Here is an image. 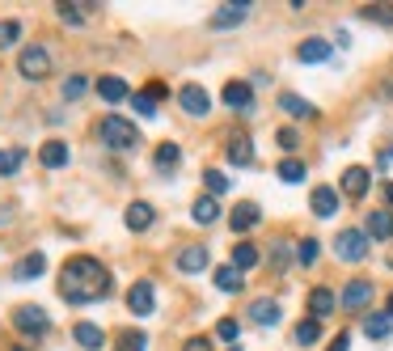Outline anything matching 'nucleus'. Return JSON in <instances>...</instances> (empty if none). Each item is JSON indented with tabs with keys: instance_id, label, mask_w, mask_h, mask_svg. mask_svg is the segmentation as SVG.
I'll return each mask as SVG.
<instances>
[{
	"instance_id": "nucleus-1",
	"label": "nucleus",
	"mask_w": 393,
	"mask_h": 351,
	"mask_svg": "<svg viewBox=\"0 0 393 351\" xmlns=\"http://www.w3.org/2000/svg\"><path fill=\"white\" fill-rule=\"evenodd\" d=\"M106 292H110V275H106V267H102L97 258L76 254V258L64 263L59 297H64L68 305H89V301H97V297H106Z\"/></svg>"
},
{
	"instance_id": "nucleus-2",
	"label": "nucleus",
	"mask_w": 393,
	"mask_h": 351,
	"mask_svg": "<svg viewBox=\"0 0 393 351\" xmlns=\"http://www.w3.org/2000/svg\"><path fill=\"white\" fill-rule=\"evenodd\" d=\"M97 136H102V144H106V148H114V153H123V148H135V144H140L135 123H127V119H119V114H106V119L97 123Z\"/></svg>"
},
{
	"instance_id": "nucleus-3",
	"label": "nucleus",
	"mask_w": 393,
	"mask_h": 351,
	"mask_svg": "<svg viewBox=\"0 0 393 351\" xmlns=\"http://www.w3.org/2000/svg\"><path fill=\"white\" fill-rule=\"evenodd\" d=\"M17 72H21L25 81H42V76L51 72V51H47V47H21Z\"/></svg>"
},
{
	"instance_id": "nucleus-4",
	"label": "nucleus",
	"mask_w": 393,
	"mask_h": 351,
	"mask_svg": "<svg viewBox=\"0 0 393 351\" xmlns=\"http://www.w3.org/2000/svg\"><path fill=\"white\" fill-rule=\"evenodd\" d=\"M334 254H339L343 263H360V258H368V233H364V229H343L339 242H334Z\"/></svg>"
},
{
	"instance_id": "nucleus-5",
	"label": "nucleus",
	"mask_w": 393,
	"mask_h": 351,
	"mask_svg": "<svg viewBox=\"0 0 393 351\" xmlns=\"http://www.w3.org/2000/svg\"><path fill=\"white\" fill-rule=\"evenodd\" d=\"M13 326L25 331V335H42V331L51 326V318H47V309H38V305H17V309H13Z\"/></svg>"
},
{
	"instance_id": "nucleus-6",
	"label": "nucleus",
	"mask_w": 393,
	"mask_h": 351,
	"mask_svg": "<svg viewBox=\"0 0 393 351\" xmlns=\"http://www.w3.org/2000/svg\"><path fill=\"white\" fill-rule=\"evenodd\" d=\"M178 102H182V110H186V114H195V119L212 110V97H207V89H203V85H182V89H178Z\"/></svg>"
},
{
	"instance_id": "nucleus-7",
	"label": "nucleus",
	"mask_w": 393,
	"mask_h": 351,
	"mask_svg": "<svg viewBox=\"0 0 393 351\" xmlns=\"http://www.w3.org/2000/svg\"><path fill=\"white\" fill-rule=\"evenodd\" d=\"M127 309H131L135 318H148V314L157 309V297H152V284H144V280H140V284H131V288H127Z\"/></svg>"
},
{
	"instance_id": "nucleus-8",
	"label": "nucleus",
	"mask_w": 393,
	"mask_h": 351,
	"mask_svg": "<svg viewBox=\"0 0 393 351\" xmlns=\"http://www.w3.org/2000/svg\"><path fill=\"white\" fill-rule=\"evenodd\" d=\"M368 186H373V174H368L364 165L343 169V195H347V199H364V195H368Z\"/></svg>"
},
{
	"instance_id": "nucleus-9",
	"label": "nucleus",
	"mask_w": 393,
	"mask_h": 351,
	"mask_svg": "<svg viewBox=\"0 0 393 351\" xmlns=\"http://www.w3.org/2000/svg\"><path fill=\"white\" fill-rule=\"evenodd\" d=\"M207 263H212L207 246H186V250H178V271H182V275H199V271H207Z\"/></svg>"
},
{
	"instance_id": "nucleus-10",
	"label": "nucleus",
	"mask_w": 393,
	"mask_h": 351,
	"mask_svg": "<svg viewBox=\"0 0 393 351\" xmlns=\"http://www.w3.org/2000/svg\"><path fill=\"white\" fill-rule=\"evenodd\" d=\"M246 17H250V0H233V4H224V8L212 13V25L216 30H229V25H241Z\"/></svg>"
},
{
	"instance_id": "nucleus-11",
	"label": "nucleus",
	"mask_w": 393,
	"mask_h": 351,
	"mask_svg": "<svg viewBox=\"0 0 393 351\" xmlns=\"http://www.w3.org/2000/svg\"><path fill=\"white\" fill-rule=\"evenodd\" d=\"M368 301H373V284H368V280H351V284L343 288V297H339V305H343V309H351V314H356V309H364Z\"/></svg>"
},
{
	"instance_id": "nucleus-12",
	"label": "nucleus",
	"mask_w": 393,
	"mask_h": 351,
	"mask_svg": "<svg viewBox=\"0 0 393 351\" xmlns=\"http://www.w3.org/2000/svg\"><path fill=\"white\" fill-rule=\"evenodd\" d=\"M224 102H229L233 110L250 114V110H254V89H250L246 81H229V85H224Z\"/></svg>"
},
{
	"instance_id": "nucleus-13",
	"label": "nucleus",
	"mask_w": 393,
	"mask_h": 351,
	"mask_svg": "<svg viewBox=\"0 0 393 351\" xmlns=\"http://www.w3.org/2000/svg\"><path fill=\"white\" fill-rule=\"evenodd\" d=\"M72 339H76L85 351H102V347H106V331H102V326H93V322H76Z\"/></svg>"
},
{
	"instance_id": "nucleus-14",
	"label": "nucleus",
	"mask_w": 393,
	"mask_h": 351,
	"mask_svg": "<svg viewBox=\"0 0 393 351\" xmlns=\"http://www.w3.org/2000/svg\"><path fill=\"white\" fill-rule=\"evenodd\" d=\"M262 220V212H258V203H237L233 208V216H229V225H233V233H250L254 225Z\"/></svg>"
},
{
	"instance_id": "nucleus-15",
	"label": "nucleus",
	"mask_w": 393,
	"mask_h": 351,
	"mask_svg": "<svg viewBox=\"0 0 393 351\" xmlns=\"http://www.w3.org/2000/svg\"><path fill=\"white\" fill-rule=\"evenodd\" d=\"M296 59H301V64H322V59H330V42H326V38H305V42L296 47Z\"/></svg>"
},
{
	"instance_id": "nucleus-16",
	"label": "nucleus",
	"mask_w": 393,
	"mask_h": 351,
	"mask_svg": "<svg viewBox=\"0 0 393 351\" xmlns=\"http://www.w3.org/2000/svg\"><path fill=\"white\" fill-rule=\"evenodd\" d=\"M334 305H339V297H334L330 288H313V292H309V314H313L318 322H322V318H330V314H334Z\"/></svg>"
},
{
	"instance_id": "nucleus-17",
	"label": "nucleus",
	"mask_w": 393,
	"mask_h": 351,
	"mask_svg": "<svg viewBox=\"0 0 393 351\" xmlns=\"http://www.w3.org/2000/svg\"><path fill=\"white\" fill-rule=\"evenodd\" d=\"M250 322H254V326H275V322H279V305H275L271 297H258V301L250 305Z\"/></svg>"
},
{
	"instance_id": "nucleus-18",
	"label": "nucleus",
	"mask_w": 393,
	"mask_h": 351,
	"mask_svg": "<svg viewBox=\"0 0 393 351\" xmlns=\"http://www.w3.org/2000/svg\"><path fill=\"white\" fill-rule=\"evenodd\" d=\"M364 233H368L373 242H389V237H393V212H389V208L373 212V216H368V229H364Z\"/></svg>"
},
{
	"instance_id": "nucleus-19",
	"label": "nucleus",
	"mask_w": 393,
	"mask_h": 351,
	"mask_svg": "<svg viewBox=\"0 0 393 351\" xmlns=\"http://www.w3.org/2000/svg\"><path fill=\"white\" fill-rule=\"evenodd\" d=\"M97 97L102 102H123V97H131V89H127L123 76H102L97 81Z\"/></svg>"
},
{
	"instance_id": "nucleus-20",
	"label": "nucleus",
	"mask_w": 393,
	"mask_h": 351,
	"mask_svg": "<svg viewBox=\"0 0 393 351\" xmlns=\"http://www.w3.org/2000/svg\"><path fill=\"white\" fill-rule=\"evenodd\" d=\"M313 212H318L322 220H330V216L339 212V191H334V186H318V191H313Z\"/></svg>"
},
{
	"instance_id": "nucleus-21",
	"label": "nucleus",
	"mask_w": 393,
	"mask_h": 351,
	"mask_svg": "<svg viewBox=\"0 0 393 351\" xmlns=\"http://www.w3.org/2000/svg\"><path fill=\"white\" fill-rule=\"evenodd\" d=\"M123 220H127V229H131V233H144V229L157 220V212H152L148 203H131V208L123 212Z\"/></svg>"
},
{
	"instance_id": "nucleus-22",
	"label": "nucleus",
	"mask_w": 393,
	"mask_h": 351,
	"mask_svg": "<svg viewBox=\"0 0 393 351\" xmlns=\"http://www.w3.org/2000/svg\"><path fill=\"white\" fill-rule=\"evenodd\" d=\"M38 161H42L47 169L68 165V144H64V140H47V144H42V153H38Z\"/></svg>"
},
{
	"instance_id": "nucleus-23",
	"label": "nucleus",
	"mask_w": 393,
	"mask_h": 351,
	"mask_svg": "<svg viewBox=\"0 0 393 351\" xmlns=\"http://www.w3.org/2000/svg\"><path fill=\"white\" fill-rule=\"evenodd\" d=\"M42 267H47V258L34 250V254H25V258L13 267V280H38V275H42Z\"/></svg>"
},
{
	"instance_id": "nucleus-24",
	"label": "nucleus",
	"mask_w": 393,
	"mask_h": 351,
	"mask_svg": "<svg viewBox=\"0 0 393 351\" xmlns=\"http://www.w3.org/2000/svg\"><path fill=\"white\" fill-rule=\"evenodd\" d=\"M318 339H322V322H318V318H305V322L292 331V343H296V347H313Z\"/></svg>"
},
{
	"instance_id": "nucleus-25",
	"label": "nucleus",
	"mask_w": 393,
	"mask_h": 351,
	"mask_svg": "<svg viewBox=\"0 0 393 351\" xmlns=\"http://www.w3.org/2000/svg\"><path fill=\"white\" fill-rule=\"evenodd\" d=\"M229 161H233V165H250V161H254L250 136H233V140H229Z\"/></svg>"
},
{
	"instance_id": "nucleus-26",
	"label": "nucleus",
	"mask_w": 393,
	"mask_h": 351,
	"mask_svg": "<svg viewBox=\"0 0 393 351\" xmlns=\"http://www.w3.org/2000/svg\"><path fill=\"white\" fill-rule=\"evenodd\" d=\"M241 284H246V275H241L233 263L216 271V288H220V292H241Z\"/></svg>"
},
{
	"instance_id": "nucleus-27",
	"label": "nucleus",
	"mask_w": 393,
	"mask_h": 351,
	"mask_svg": "<svg viewBox=\"0 0 393 351\" xmlns=\"http://www.w3.org/2000/svg\"><path fill=\"white\" fill-rule=\"evenodd\" d=\"M279 106H284V114H292V119H309V114H313V106H309L305 97H296V93H279Z\"/></svg>"
},
{
	"instance_id": "nucleus-28",
	"label": "nucleus",
	"mask_w": 393,
	"mask_h": 351,
	"mask_svg": "<svg viewBox=\"0 0 393 351\" xmlns=\"http://www.w3.org/2000/svg\"><path fill=\"white\" fill-rule=\"evenodd\" d=\"M199 225H212V220H220V203H216V195H203L199 203H195V212H191Z\"/></svg>"
},
{
	"instance_id": "nucleus-29",
	"label": "nucleus",
	"mask_w": 393,
	"mask_h": 351,
	"mask_svg": "<svg viewBox=\"0 0 393 351\" xmlns=\"http://www.w3.org/2000/svg\"><path fill=\"white\" fill-rule=\"evenodd\" d=\"M233 267H237V271H250V267H258V250H254L250 242H237V246H233Z\"/></svg>"
},
{
	"instance_id": "nucleus-30",
	"label": "nucleus",
	"mask_w": 393,
	"mask_h": 351,
	"mask_svg": "<svg viewBox=\"0 0 393 351\" xmlns=\"http://www.w3.org/2000/svg\"><path fill=\"white\" fill-rule=\"evenodd\" d=\"M364 335L368 339H389V314H368L364 318Z\"/></svg>"
},
{
	"instance_id": "nucleus-31",
	"label": "nucleus",
	"mask_w": 393,
	"mask_h": 351,
	"mask_svg": "<svg viewBox=\"0 0 393 351\" xmlns=\"http://www.w3.org/2000/svg\"><path fill=\"white\" fill-rule=\"evenodd\" d=\"M178 161H182V148L178 144H161L157 148V169H174Z\"/></svg>"
},
{
	"instance_id": "nucleus-32",
	"label": "nucleus",
	"mask_w": 393,
	"mask_h": 351,
	"mask_svg": "<svg viewBox=\"0 0 393 351\" xmlns=\"http://www.w3.org/2000/svg\"><path fill=\"white\" fill-rule=\"evenodd\" d=\"M279 178L284 182H305V161H296V157L279 161Z\"/></svg>"
},
{
	"instance_id": "nucleus-33",
	"label": "nucleus",
	"mask_w": 393,
	"mask_h": 351,
	"mask_svg": "<svg viewBox=\"0 0 393 351\" xmlns=\"http://www.w3.org/2000/svg\"><path fill=\"white\" fill-rule=\"evenodd\" d=\"M318 254H322V246H318L313 237H305V242L296 246V263H301V267H313V263H318Z\"/></svg>"
},
{
	"instance_id": "nucleus-34",
	"label": "nucleus",
	"mask_w": 393,
	"mask_h": 351,
	"mask_svg": "<svg viewBox=\"0 0 393 351\" xmlns=\"http://www.w3.org/2000/svg\"><path fill=\"white\" fill-rule=\"evenodd\" d=\"M21 157H25L21 148H4V153H0V178H8V174H17V165H21Z\"/></svg>"
},
{
	"instance_id": "nucleus-35",
	"label": "nucleus",
	"mask_w": 393,
	"mask_h": 351,
	"mask_svg": "<svg viewBox=\"0 0 393 351\" xmlns=\"http://www.w3.org/2000/svg\"><path fill=\"white\" fill-rule=\"evenodd\" d=\"M360 17H364V21H381V25H393V4H381V8H377V4H368Z\"/></svg>"
},
{
	"instance_id": "nucleus-36",
	"label": "nucleus",
	"mask_w": 393,
	"mask_h": 351,
	"mask_svg": "<svg viewBox=\"0 0 393 351\" xmlns=\"http://www.w3.org/2000/svg\"><path fill=\"white\" fill-rule=\"evenodd\" d=\"M237 335H241V326H237L233 318H220V322H216V339H224V343L237 347Z\"/></svg>"
},
{
	"instance_id": "nucleus-37",
	"label": "nucleus",
	"mask_w": 393,
	"mask_h": 351,
	"mask_svg": "<svg viewBox=\"0 0 393 351\" xmlns=\"http://www.w3.org/2000/svg\"><path fill=\"white\" fill-rule=\"evenodd\" d=\"M203 182H207L212 195H224V191H229V178H224L220 169H203Z\"/></svg>"
},
{
	"instance_id": "nucleus-38",
	"label": "nucleus",
	"mask_w": 393,
	"mask_h": 351,
	"mask_svg": "<svg viewBox=\"0 0 393 351\" xmlns=\"http://www.w3.org/2000/svg\"><path fill=\"white\" fill-rule=\"evenodd\" d=\"M275 144H279L284 153H296V148H301V136H296L292 127H284V131H275Z\"/></svg>"
},
{
	"instance_id": "nucleus-39",
	"label": "nucleus",
	"mask_w": 393,
	"mask_h": 351,
	"mask_svg": "<svg viewBox=\"0 0 393 351\" xmlns=\"http://www.w3.org/2000/svg\"><path fill=\"white\" fill-rule=\"evenodd\" d=\"M21 34V21H0V47H13Z\"/></svg>"
},
{
	"instance_id": "nucleus-40",
	"label": "nucleus",
	"mask_w": 393,
	"mask_h": 351,
	"mask_svg": "<svg viewBox=\"0 0 393 351\" xmlns=\"http://www.w3.org/2000/svg\"><path fill=\"white\" fill-rule=\"evenodd\" d=\"M135 110H140L144 119H152V114H157V97H152V93H135Z\"/></svg>"
},
{
	"instance_id": "nucleus-41",
	"label": "nucleus",
	"mask_w": 393,
	"mask_h": 351,
	"mask_svg": "<svg viewBox=\"0 0 393 351\" xmlns=\"http://www.w3.org/2000/svg\"><path fill=\"white\" fill-rule=\"evenodd\" d=\"M144 343H148L144 335H135V331H127V335L119 339V351H144Z\"/></svg>"
},
{
	"instance_id": "nucleus-42",
	"label": "nucleus",
	"mask_w": 393,
	"mask_h": 351,
	"mask_svg": "<svg viewBox=\"0 0 393 351\" xmlns=\"http://www.w3.org/2000/svg\"><path fill=\"white\" fill-rule=\"evenodd\" d=\"M80 93H85V76H72V81H64V97H68V102H76Z\"/></svg>"
},
{
	"instance_id": "nucleus-43",
	"label": "nucleus",
	"mask_w": 393,
	"mask_h": 351,
	"mask_svg": "<svg viewBox=\"0 0 393 351\" xmlns=\"http://www.w3.org/2000/svg\"><path fill=\"white\" fill-rule=\"evenodd\" d=\"M59 17H64L68 25H80V21H85V13H80V8H68V4H59Z\"/></svg>"
},
{
	"instance_id": "nucleus-44",
	"label": "nucleus",
	"mask_w": 393,
	"mask_h": 351,
	"mask_svg": "<svg viewBox=\"0 0 393 351\" xmlns=\"http://www.w3.org/2000/svg\"><path fill=\"white\" fill-rule=\"evenodd\" d=\"M271 258H275V267L284 271V267H288V242H275V250H271Z\"/></svg>"
},
{
	"instance_id": "nucleus-45",
	"label": "nucleus",
	"mask_w": 393,
	"mask_h": 351,
	"mask_svg": "<svg viewBox=\"0 0 393 351\" xmlns=\"http://www.w3.org/2000/svg\"><path fill=\"white\" fill-rule=\"evenodd\" d=\"M182 351H212V343H207V339H186Z\"/></svg>"
},
{
	"instance_id": "nucleus-46",
	"label": "nucleus",
	"mask_w": 393,
	"mask_h": 351,
	"mask_svg": "<svg viewBox=\"0 0 393 351\" xmlns=\"http://www.w3.org/2000/svg\"><path fill=\"white\" fill-rule=\"evenodd\" d=\"M347 347H351V335H339V339H334L326 351H347Z\"/></svg>"
},
{
	"instance_id": "nucleus-47",
	"label": "nucleus",
	"mask_w": 393,
	"mask_h": 351,
	"mask_svg": "<svg viewBox=\"0 0 393 351\" xmlns=\"http://www.w3.org/2000/svg\"><path fill=\"white\" fill-rule=\"evenodd\" d=\"M385 199L393 203V182H385Z\"/></svg>"
},
{
	"instance_id": "nucleus-48",
	"label": "nucleus",
	"mask_w": 393,
	"mask_h": 351,
	"mask_svg": "<svg viewBox=\"0 0 393 351\" xmlns=\"http://www.w3.org/2000/svg\"><path fill=\"white\" fill-rule=\"evenodd\" d=\"M385 314H389V318H393V292H389V309H385Z\"/></svg>"
}]
</instances>
